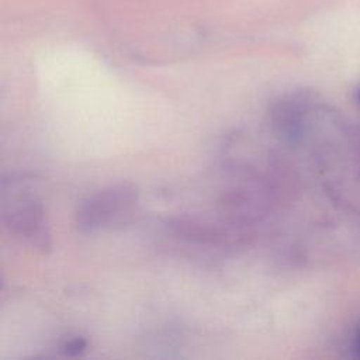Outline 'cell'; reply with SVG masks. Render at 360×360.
Returning a JSON list of instances; mask_svg holds the SVG:
<instances>
[{
	"label": "cell",
	"mask_w": 360,
	"mask_h": 360,
	"mask_svg": "<svg viewBox=\"0 0 360 360\" xmlns=\"http://www.w3.org/2000/svg\"><path fill=\"white\" fill-rule=\"evenodd\" d=\"M1 212L6 226L37 248L49 246L42 200L35 184L24 176L3 179Z\"/></svg>",
	"instance_id": "6da1fadb"
},
{
	"label": "cell",
	"mask_w": 360,
	"mask_h": 360,
	"mask_svg": "<svg viewBox=\"0 0 360 360\" xmlns=\"http://www.w3.org/2000/svg\"><path fill=\"white\" fill-rule=\"evenodd\" d=\"M138 194L132 184L120 183L86 197L77 207L76 224L83 232H93L127 222L135 212Z\"/></svg>",
	"instance_id": "7a4b0ae2"
},
{
	"label": "cell",
	"mask_w": 360,
	"mask_h": 360,
	"mask_svg": "<svg viewBox=\"0 0 360 360\" xmlns=\"http://www.w3.org/2000/svg\"><path fill=\"white\" fill-rule=\"evenodd\" d=\"M271 124L278 135L297 141L304 132L305 100L300 94H288L276 101L270 112Z\"/></svg>",
	"instance_id": "3957f363"
},
{
	"label": "cell",
	"mask_w": 360,
	"mask_h": 360,
	"mask_svg": "<svg viewBox=\"0 0 360 360\" xmlns=\"http://www.w3.org/2000/svg\"><path fill=\"white\" fill-rule=\"evenodd\" d=\"M87 346V342L83 339V338H73L70 340H66L63 345H62V353L66 354V356H79L80 353L84 352Z\"/></svg>",
	"instance_id": "277c9868"
},
{
	"label": "cell",
	"mask_w": 360,
	"mask_h": 360,
	"mask_svg": "<svg viewBox=\"0 0 360 360\" xmlns=\"http://www.w3.org/2000/svg\"><path fill=\"white\" fill-rule=\"evenodd\" d=\"M356 347H357V352H359V354H360V335H359V338H357V345H356Z\"/></svg>",
	"instance_id": "5b68a950"
},
{
	"label": "cell",
	"mask_w": 360,
	"mask_h": 360,
	"mask_svg": "<svg viewBox=\"0 0 360 360\" xmlns=\"http://www.w3.org/2000/svg\"><path fill=\"white\" fill-rule=\"evenodd\" d=\"M359 98H360V94H359Z\"/></svg>",
	"instance_id": "8992f818"
}]
</instances>
